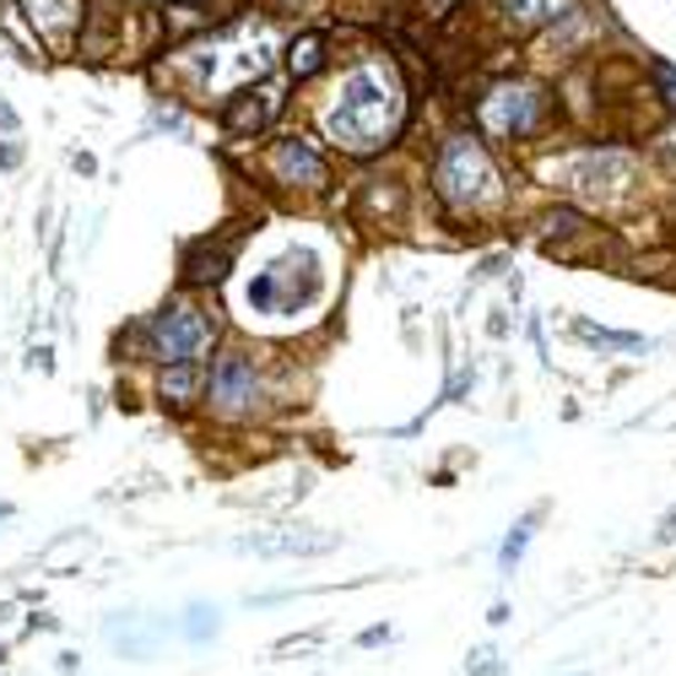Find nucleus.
<instances>
[{"label": "nucleus", "instance_id": "obj_1", "mask_svg": "<svg viewBox=\"0 0 676 676\" xmlns=\"http://www.w3.org/2000/svg\"><path fill=\"white\" fill-rule=\"evenodd\" d=\"M401 130V87L384 65H357L346 82H341L336 109L325 114V135L346 147V152H380L395 141Z\"/></svg>", "mask_w": 676, "mask_h": 676}, {"label": "nucleus", "instance_id": "obj_2", "mask_svg": "<svg viewBox=\"0 0 676 676\" xmlns=\"http://www.w3.org/2000/svg\"><path fill=\"white\" fill-rule=\"evenodd\" d=\"M433 190L450 212L465 206H482V201H498V173L487 163V152L476 147V135H450L438 147V163H433Z\"/></svg>", "mask_w": 676, "mask_h": 676}, {"label": "nucleus", "instance_id": "obj_3", "mask_svg": "<svg viewBox=\"0 0 676 676\" xmlns=\"http://www.w3.org/2000/svg\"><path fill=\"white\" fill-rule=\"evenodd\" d=\"M135 341H147V352L163 357V363H201V357L212 352L216 325L201 303H169L163 314L147 320V331Z\"/></svg>", "mask_w": 676, "mask_h": 676}, {"label": "nucleus", "instance_id": "obj_4", "mask_svg": "<svg viewBox=\"0 0 676 676\" xmlns=\"http://www.w3.org/2000/svg\"><path fill=\"white\" fill-rule=\"evenodd\" d=\"M320 293V260L309 250L276 254L260 276L250 282V303L260 314H276V309H303L309 297Z\"/></svg>", "mask_w": 676, "mask_h": 676}, {"label": "nucleus", "instance_id": "obj_5", "mask_svg": "<svg viewBox=\"0 0 676 676\" xmlns=\"http://www.w3.org/2000/svg\"><path fill=\"white\" fill-rule=\"evenodd\" d=\"M476 114H482V125L498 130V135H536L542 120H547V92L536 82H504L482 98Z\"/></svg>", "mask_w": 676, "mask_h": 676}, {"label": "nucleus", "instance_id": "obj_6", "mask_svg": "<svg viewBox=\"0 0 676 676\" xmlns=\"http://www.w3.org/2000/svg\"><path fill=\"white\" fill-rule=\"evenodd\" d=\"M206 390H212V406L222 417H244V412L260 406V374H254V363H244L239 352H228V357L216 363V374Z\"/></svg>", "mask_w": 676, "mask_h": 676}, {"label": "nucleus", "instance_id": "obj_7", "mask_svg": "<svg viewBox=\"0 0 676 676\" xmlns=\"http://www.w3.org/2000/svg\"><path fill=\"white\" fill-rule=\"evenodd\" d=\"M276 109H282V87L276 82L239 87V98H233L228 114H222V130H228V135H260V130H271Z\"/></svg>", "mask_w": 676, "mask_h": 676}, {"label": "nucleus", "instance_id": "obj_8", "mask_svg": "<svg viewBox=\"0 0 676 676\" xmlns=\"http://www.w3.org/2000/svg\"><path fill=\"white\" fill-rule=\"evenodd\" d=\"M271 169L282 184H297V190H314V184H325V158L314 152V147H303V141H276V152H271Z\"/></svg>", "mask_w": 676, "mask_h": 676}, {"label": "nucleus", "instance_id": "obj_9", "mask_svg": "<svg viewBox=\"0 0 676 676\" xmlns=\"http://www.w3.org/2000/svg\"><path fill=\"white\" fill-rule=\"evenodd\" d=\"M244 552H265V557H314V552H331L336 536L325 531H271V536H250L239 542Z\"/></svg>", "mask_w": 676, "mask_h": 676}, {"label": "nucleus", "instance_id": "obj_10", "mask_svg": "<svg viewBox=\"0 0 676 676\" xmlns=\"http://www.w3.org/2000/svg\"><path fill=\"white\" fill-rule=\"evenodd\" d=\"M33 22H39L49 39H77V22H82V0H28Z\"/></svg>", "mask_w": 676, "mask_h": 676}, {"label": "nucleus", "instance_id": "obj_11", "mask_svg": "<svg viewBox=\"0 0 676 676\" xmlns=\"http://www.w3.org/2000/svg\"><path fill=\"white\" fill-rule=\"evenodd\" d=\"M574 331L579 341H591L595 352H649V336H638V331H606V325H595V320H574Z\"/></svg>", "mask_w": 676, "mask_h": 676}, {"label": "nucleus", "instance_id": "obj_12", "mask_svg": "<svg viewBox=\"0 0 676 676\" xmlns=\"http://www.w3.org/2000/svg\"><path fill=\"white\" fill-rule=\"evenodd\" d=\"M325 54H331V43L320 39V33L293 39V43H287V77H293V82H309V77L325 65Z\"/></svg>", "mask_w": 676, "mask_h": 676}, {"label": "nucleus", "instance_id": "obj_13", "mask_svg": "<svg viewBox=\"0 0 676 676\" xmlns=\"http://www.w3.org/2000/svg\"><path fill=\"white\" fill-rule=\"evenodd\" d=\"M579 184H585V190H601V184H617V179H623V173L634 169V158H628V152H591V158H579Z\"/></svg>", "mask_w": 676, "mask_h": 676}, {"label": "nucleus", "instance_id": "obj_14", "mask_svg": "<svg viewBox=\"0 0 676 676\" xmlns=\"http://www.w3.org/2000/svg\"><path fill=\"white\" fill-rule=\"evenodd\" d=\"M158 390H163V401H169V406H190V401H195V390H201L195 363H173L169 374L158 380Z\"/></svg>", "mask_w": 676, "mask_h": 676}, {"label": "nucleus", "instance_id": "obj_15", "mask_svg": "<svg viewBox=\"0 0 676 676\" xmlns=\"http://www.w3.org/2000/svg\"><path fill=\"white\" fill-rule=\"evenodd\" d=\"M536 525H542V514H525V519H514V531L504 536V552H498V563H504V574L519 568V557L531 547V536H536Z\"/></svg>", "mask_w": 676, "mask_h": 676}, {"label": "nucleus", "instance_id": "obj_16", "mask_svg": "<svg viewBox=\"0 0 676 676\" xmlns=\"http://www.w3.org/2000/svg\"><path fill=\"white\" fill-rule=\"evenodd\" d=\"M498 6H504L508 22H525V28H536V22L557 17V0H498Z\"/></svg>", "mask_w": 676, "mask_h": 676}, {"label": "nucleus", "instance_id": "obj_17", "mask_svg": "<svg viewBox=\"0 0 676 676\" xmlns=\"http://www.w3.org/2000/svg\"><path fill=\"white\" fill-rule=\"evenodd\" d=\"M228 265H233V260H228L222 250H216V254H195V265H190V282H222V276H228Z\"/></svg>", "mask_w": 676, "mask_h": 676}, {"label": "nucleus", "instance_id": "obj_18", "mask_svg": "<svg viewBox=\"0 0 676 676\" xmlns=\"http://www.w3.org/2000/svg\"><path fill=\"white\" fill-rule=\"evenodd\" d=\"M320 628H314V634H293V638H282V644H276V655H309V644H320Z\"/></svg>", "mask_w": 676, "mask_h": 676}, {"label": "nucleus", "instance_id": "obj_19", "mask_svg": "<svg viewBox=\"0 0 676 676\" xmlns=\"http://www.w3.org/2000/svg\"><path fill=\"white\" fill-rule=\"evenodd\" d=\"M655 82H660V98L676 109V65H666V60H660V65H655Z\"/></svg>", "mask_w": 676, "mask_h": 676}, {"label": "nucleus", "instance_id": "obj_20", "mask_svg": "<svg viewBox=\"0 0 676 676\" xmlns=\"http://www.w3.org/2000/svg\"><path fill=\"white\" fill-rule=\"evenodd\" d=\"M195 638H212L216 634V612H190V623H184Z\"/></svg>", "mask_w": 676, "mask_h": 676}, {"label": "nucleus", "instance_id": "obj_21", "mask_svg": "<svg viewBox=\"0 0 676 676\" xmlns=\"http://www.w3.org/2000/svg\"><path fill=\"white\" fill-rule=\"evenodd\" d=\"M471 676H504V666L493 655H471Z\"/></svg>", "mask_w": 676, "mask_h": 676}, {"label": "nucleus", "instance_id": "obj_22", "mask_svg": "<svg viewBox=\"0 0 676 676\" xmlns=\"http://www.w3.org/2000/svg\"><path fill=\"white\" fill-rule=\"evenodd\" d=\"M17 125H22V120H17V109L0 98V135H17Z\"/></svg>", "mask_w": 676, "mask_h": 676}, {"label": "nucleus", "instance_id": "obj_23", "mask_svg": "<svg viewBox=\"0 0 676 676\" xmlns=\"http://www.w3.org/2000/svg\"><path fill=\"white\" fill-rule=\"evenodd\" d=\"M655 542H676V508L660 519V525H655Z\"/></svg>", "mask_w": 676, "mask_h": 676}, {"label": "nucleus", "instance_id": "obj_24", "mask_svg": "<svg viewBox=\"0 0 676 676\" xmlns=\"http://www.w3.org/2000/svg\"><path fill=\"white\" fill-rule=\"evenodd\" d=\"M17 163H22V152L11 141H0V169H17Z\"/></svg>", "mask_w": 676, "mask_h": 676}, {"label": "nucleus", "instance_id": "obj_25", "mask_svg": "<svg viewBox=\"0 0 676 676\" xmlns=\"http://www.w3.org/2000/svg\"><path fill=\"white\" fill-rule=\"evenodd\" d=\"M384 638H390V628H374V634H363L357 644H363V649H374V644H384Z\"/></svg>", "mask_w": 676, "mask_h": 676}, {"label": "nucleus", "instance_id": "obj_26", "mask_svg": "<svg viewBox=\"0 0 676 676\" xmlns=\"http://www.w3.org/2000/svg\"><path fill=\"white\" fill-rule=\"evenodd\" d=\"M655 147H660V158H676V135H660Z\"/></svg>", "mask_w": 676, "mask_h": 676}]
</instances>
